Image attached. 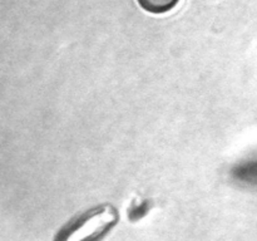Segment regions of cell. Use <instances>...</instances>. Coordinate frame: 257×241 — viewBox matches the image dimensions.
I'll return each instance as SVG.
<instances>
[{
	"label": "cell",
	"instance_id": "cell-1",
	"mask_svg": "<svg viewBox=\"0 0 257 241\" xmlns=\"http://www.w3.org/2000/svg\"><path fill=\"white\" fill-rule=\"evenodd\" d=\"M119 220L117 208L103 203L79 213L55 233L53 241H102Z\"/></svg>",
	"mask_w": 257,
	"mask_h": 241
},
{
	"label": "cell",
	"instance_id": "cell-2",
	"mask_svg": "<svg viewBox=\"0 0 257 241\" xmlns=\"http://www.w3.org/2000/svg\"><path fill=\"white\" fill-rule=\"evenodd\" d=\"M143 10L152 14H163L172 10L180 0H137Z\"/></svg>",
	"mask_w": 257,
	"mask_h": 241
},
{
	"label": "cell",
	"instance_id": "cell-3",
	"mask_svg": "<svg viewBox=\"0 0 257 241\" xmlns=\"http://www.w3.org/2000/svg\"><path fill=\"white\" fill-rule=\"evenodd\" d=\"M151 208V202L148 200L135 201L128 208V218L132 221H137L147 215Z\"/></svg>",
	"mask_w": 257,
	"mask_h": 241
}]
</instances>
